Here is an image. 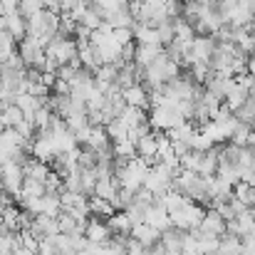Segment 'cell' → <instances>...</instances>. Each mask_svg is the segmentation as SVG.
Here are the masks:
<instances>
[{
  "mask_svg": "<svg viewBox=\"0 0 255 255\" xmlns=\"http://www.w3.org/2000/svg\"><path fill=\"white\" fill-rule=\"evenodd\" d=\"M30 233H32V236H35L37 241H45V238H52V236H57V233H60V223H57V218H47V216H35Z\"/></svg>",
  "mask_w": 255,
  "mask_h": 255,
  "instance_id": "cell-11",
  "label": "cell"
},
{
  "mask_svg": "<svg viewBox=\"0 0 255 255\" xmlns=\"http://www.w3.org/2000/svg\"><path fill=\"white\" fill-rule=\"evenodd\" d=\"M60 213H62V201H60V196L45 193V196H42V216H47V218H60Z\"/></svg>",
  "mask_w": 255,
  "mask_h": 255,
  "instance_id": "cell-28",
  "label": "cell"
},
{
  "mask_svg": "<svg viewBox=\"0 0 255 255\" xmlns=\"http://www.w3.org/2000/svg\"><path fill=\"white\" fill-rule=\"evenodd\" d=\"M129 2H141V0H129Z\"/></svg>",
  "mask_w": 255,
  "mask_h": 255,
  "instance_id": "cell-41",
  "label": "cell"
},
{
  "mask_svg": "<svg viewBox=\"0 0 255 255\" xmlns=\"http://www.w3.org/2000/svg\"><path fill=\"white\" fill-rule=\"evenodd\" d=\"M17 241V233H7V231H0V253H12V246Z\"/></svg>",
  "mask_w": 255,
  "mask_h": 255,
  "instance_id": "cell-35",
  "label": "cell"
},
{
  "mask_svg": "<svg viewBox=\"0 0 255 255\" xmlns=\"http://www.w3.org/2000/svg\"><path fill=\"white\" fill-rule=\"evenodd\" d=\"M213 149V139L206 134V131H196L193 141H191V151H198V154H206Z\"/></svg>",
  "mask_w": 255,
  "mask_h": 255,
  "instance_id": "cell-31",
  "label": "cell"
},
{
  "mask_svg": "<svg viewBox=\"0 0 255 255\" xmlns=\"http://www.w3.org/2000/svg\"><path fill=\"white\" fill-rule=\"evenodd\" d=\"M40 10H45V0H22V2L17 5V12H20L22 17H32V15H37Z\"/></svg>",
  "mask_w": 255,
  "mask_h": 255,
  "instance_id": "cell-33",
  "label": "cell"
},
{
  "mask_svg": "<svg viewBox=\"0 0 255 255\" xmlns=\"http://www.w3.org/2000/svg\"><path fill=\"white\" fill-rule=\"evenodd\" d=\"M89 211H92V218H112L117 211H114V206L109 203V201H104V198H99V196H89Z\"/></svg>",
  "mask_w": 255,
  "mask_h": 255,
  "instance_id": "cell-23",
  "label": "cell"
},
{
  "mask_svg": "<svg viewBox=\"0 0 255 255\" xmlns=\"http://www.w3.org/2000/svg\"><path fill=\"white\" fill-rule=\"evenodd\" d=\"M112 35H114V40H117L122 47L129 45V42H134V32H131V27H117Z\"/></svg>",
  "mask_w": 255,
  "mask_h": 255,
  "instance_id": "cell-36",
  "label": "cell"
},
{
  "mask_svg": "<svg viewBox=\"0 0 255 255\" xmlns=\"http://www.w3.org/2000/svg\"><path fill=\"white\" fill-rule=\"evenodd\" d=\"M107 134H109V139L117 144V141H124V139H129V127L122 122V119H112L107 127Z\"/></svg>",
  "mask_w": 255,
  "mask_h": 255,
  "instance_id": "cell-29",
  "label": "cell"
},
{
  "mask_svg": "<svg viewBox=\"0 0 255 255\" xmlns=\"http://www.w3.org/2000/svg\"><path fill=\"white\" fill-rule=\"evenodd\" d=\"M181 255H203V251H201V246H198V241H196V236H193V233H186V236H183V248H181Z\"/></svg>",
  "mask_w": 255,
  "mask_h": 255,
  "instance_id": "cell-34",
  "label": "cell"
},
{
  "mask_svg": "<svg viewBox=\"0 0 255 255\" xmlns=\"http://www.w3.org/2000/svg\"><path fill=\"white\" fill-rule=\"evenodd\" d=\"M127 255H146V248H144L139 241L127 238Z\"/></svg>",
  "mask_w": 255,
  "mask_h": 255,
  "instance_id": "cell-37",
  "label": "cell"
},
{
  "mask_svg": "<svg viewBox=\"0 0 255 255\" xmlns=\"http://www.w3.org/2000/svg\"><path fill=\"white\" fill-rule=\"evenodd\" d=\"M129 129H134V127H141V124H149V117H146V112L144 109H136V107H127L124 112H122V117H119Z\"/></svg>",
  "mask_w": 255,
  "mask_h": 255,
  "instance_id": "cell-24",
  "label": "cell"
},
{
  "mask_svg": "<svg viewBox=\"0 0 255 255\" xmlns=\"http://www.w3.org/2000/svg\"><path fill=\"white\" fill-rule=\"evenodd\" d=\"M22 171H25V178H32V181H40V183H45L47 176L52 173L50 164H45V161H40V159H35V156H30V159L22 164Z\"/></svg>",
  "mask_w": 255,
  "mask_h": 255,
  "instance_id": "cell-15",
  "label": "cell"
},
{
  "mask_svg": "<svg viewBox=\"0 0 255 255\" xmlns=\"http://www.w3.org/2000/svg\"><path fill=\"white\" fill-rule=\"evenodd\" d=\"M201 231H203V233H211V236H216V238H223V236L228 233V223L223 221V216H221L216 208H208L206 216H203V221H201Z\"/></svg>",
  "mask_w": 255,
  "mask_h": 255,
  "instance_id": "cell-9",
  "label": "cell"
},
{
  "mask_svg": "<svg viewBox=\"0 0 255 255\" xmlns=\"http://www.w3.org/2000/svg\"><path fill=\"white\" fill-rule=\"evenodd\" d=\"M169 216H171L173 228H178V231H183V233H191V231L201 228V221H203L206 211H203V206L188 201L186 206H181L178 211H173V213H169Z\"/></svg>",
  "mask_w": 255,
  "mask_h": 255,
  "instance_id": "cell-4",
  "label": "cell"
},
{
  "mask_svg": "<svg viewBox=\"0 0 255 255\" xmlns=\"http://www.w3.org/2000/svg\"><path fill=\"white\" fill-rule=\"evenodd\" d=\"M45 55H47V60H52V62H57L60 67H65V65H70L75 57H80L77 40L57 35V37H52V40L47 42V47H45Z\"/></svg>",
  "mask_w": 255,
  "mask_h": 255,
  "instance_id": "cell-3",
  "label": "cell"
},
{
  "mask_svg": "<svg viewBox=\"0 0 255 255\" xmlns=\"http://www.w3.org/2000/svg\"><path fill=\"white\" fill-rule=\"evenodd\" d=\"M122 99H124L127 107H136V109H144V112H146V107H151L146 85H134V87H129V89H124L122 92Z\"/></svg>",
  "mask_w": 255,
  "mask_h": 255,
  "instance_id": "cell-13",
  "label": "cell"
},
{
  "mask_svg": "<svg viewBox=\"0 0 255 255\" xmlns=\"http://www.w3.org/2000/svg\"><path fill=\"white\" fill-rule=\"evenodd\" d=\"M0 181H2V164H0Z\"/></svg>",
  "mask_w": 255,
  "mask_h": 255,
  "instance_id": "cell-40",
  "label": "cell"
},
{
  "mask_svg": "<svg viewBox=\"0 0 255 255\" xmlns=\"http://www.w3.org/2000/svg\"><path fill=\"white\" fill-rule=\"evenodd\" d=\"M30 154L45 164H50L55 156H57V149H55V141H52V134L50 131H37L32 144H30Z\"/></svg>",
  "mask_w": 255,
  "mask_h": 255,
  "instance_id": "cell-6",
  "label": "cell"
},
{
  "mask_svg": "<svg viewBox=\"0 0 255 255\" xmlns=\"http://www.w3.org/2000/svg\"><path fill=\"white\" fill-rule=\"evenodd\" d=\"M15 104H17V107L22 109L25 119H27V122H32L35 112H37L40 107H45V104H47V99H37V97H32V94H17Z\"/></svg>",
  "mask_w": 255,
  "mask_h": 255,
  "instance_id": "cell-20",
  "label": "cell"
},
{
  "mask_svg": "<svg viewBox=\"0 0 255 255\" xmlns=\"http://www.w3.org/2000/svg\"><path fill=\"white\" fill-rule=\"evenodd\" d=\"M183 231H178V228H169V231H164L161 233V246H164V251L166 255H181V248H183Z\"/></svg>",
  "mask_w": 255,
  "mask_h": 255,
  "instance_id": "cell-17",
  "label": "cell"
},
{
  "mask_svg": "<svg viewBox=\"0 0 255 255\" xmlns=\"http://www.w3.org/2000/svg\"><path fill=\"white\" fill-rule=\"evenodd\" d=\"M112 151H114V156H117V159H124V161H131V159H136V144H134L131 139L117 141V144L112 146Z\"/></svg>",
  "mask_w": 255,
  "mask_h": 255,
  "instance_id": "cell-30",
  "label": "cell"
},
{
  "mask_svg": "<svg viewBox=\"0 0 255 255\" xmlns=\"http://www.w3.org/2000/svg\"><path fill=\"white\" fill-rule=\"evenodd\" d=\"M149 164L144 161V159H131V161H127V166L117 173V178H119V186L122 188H127V191H131V193H136V191H141L144 188V181H146V176H149Z\"/></svg>",
  "mask_w": 255,
  "mask_h": 255,
  "instance_id": "cell-2",
  "label": "cell"
},
{
  "mask_svg": "<svg viewBox=\"0 0 255 255\" xmlns=\"http://www.w3.org/2000/svg\"><path fill=\"white\" fill-rule=\"evenodd\" d=\"M5 30L20 42L27 37V17H22L20 12H10L5 15Z\"/></svg>",
  "mask_w": 255,
  "mask_h": 255,
  "instance_id": "cell-18",
  "label": "cell"
},
{
  "mask_svg": "<svg viewBox=\"0 0 255 255\" xmlns=\"http://www.w3.org/2000/svg\"><path fill=\"white\" fill-rule=\"evenodd\" d=\"M248 97H251V92H248L246 87H241L238 82H236V85H233V89L228 92V97H226L223 102H226V107H228V109L236 114V112H238V109H241V107L248 102Z\"/></svg>",
  "mask_w": 255,
  "mask_h": 255,
  "instance_id": "cell-22",
  "label": "cell"
},
{
  "mask_svg": "<svg viewBox=\"0 0 255 255\" xmlns=\"http://www.w3.org/2000/svg\"><path fill=\"white\" fill-rule=\"evenodd\" d=\"M236 85V80H231V77H218V75H213L208 82H206V89L211 92V94H216L218 99H226L228 97V92L233 89Z\"/></svg>",
  "mask_w": 255,
  "mask_h": 255,
  "instance_id": "cell-21",
  "label": "cell"
},
{
  "mask_svg": "<svg viewBox=\"0 0 255 255\" xmlns=\"http://www.w3.org/2000/svg\"><path fill=\"white\" fill-rule=\"evenodd\" d=\"M218 255H243V241H241L238 236H231V233H226V236L221 238Z\"/></svg>",
  "mask_w": 255,
  "mask_h": 255,
  "instance_id": "cell-25",
  "label": "cell"
},
{
  "mask_svg": "<svg viewBox=\"0 0 255 255\" xmlns=\"http://www.w3.org/2000/svg\"><path fill=\"white\" fill-rule=\"evenodd\" d=\"M85 238L94 246H107L114 238V233H112L109 223H104L102 218H89L85 226Z\"/></svg>",
  "mask_w": 255,
  "mask_h": 255,
  "instance_id": "cell-8",
  "label": "cell"
},
{
  "mask_svg": "<svg viewBox=\"0 0 255 255\" xmlns=\"http://www.w3.org/2000/svg\"><path fill=\"white\" fill-rule=\"evenodd\" d=\"M60 20H62V15H57V12H52V10L45 7L37 15L27 17V35L37 37L47 47V42L52 37H57V32H60Z\"/></svg>",
  "mask_w": 255,
  "mask_h": 255,
  "instance_id": "cell-1",
  "label": "cell"
},
{
  "mask_svg": "<svg viewBox=\"0 0 255 255\" xmlns=\"http://www.w3.org/2000/svg\"><path fill=\"white\" fill-rule=\"evenodd\" d=\"M107 223H109V228H112V233H114V236H122V238H129V236H131L134 221L127 216V211H117Z\"/></svg>",
  "mask_w": 255,
  "mask_h": 255,
  "instance_id": "cell-19",
  "label": "cell"
},
{
  "mask_svg": "<svg viewBox=\"0 0 255 255\" xmlns=\"http://www.w3.org/2000/svg\"><path fill=\"white\" fill-rule=\"evenodd\" d=\"M161 2H166V5H171V2H183V0H161Z\"/></svg>",
  "mask_w": 255,
  "mask_h": 255,
  "instance_id": "cell-39",
  "label": "cell"
},
{
  "mask_svg": "<svg viewBox=\"0 0 255 255\" xmlns=\"http://www.w3.org/2000/svg\"><path fill=\"white\" fill-rule=\"evenodd\" d=\"M129 238L139 241V243L149 251V248H154V246L161 241V231L151 228L149 223H134V228H131V236H129Z\"/></svg>",
  "mask_w": 255,
  "mask_h": 255,
  "instance_id": "cell-12",
  "label": "cell"
},
{
  "mask_svg": "<svg viewBox=\"0 0 255 255\" xmlns=\"http://www.w3.org/2000/svg\"><path fill=\"white\" fill-rule=\"evenodd\" d=\"M156 154H159V136H156V131H151V134H146V136H141L136 141V156L144 159L149 166L156 161Z\"/></svg>",
  "mask_w": 255,
  "mask_h": 255,
  "instance_id": "cell-10",
  "label": "cell"
},
{
  "mask_svg": "<svg viewBox=\"0 0 255 255\" xmlns=\"http://www.w3.org/2000/svg\"><path fill=\"white\" fill-rule=\"evenodd\" d=\"M22 183H25V171H22V164L17 161H7L2 164V191L12 198H20V191H22Z\"/></svg>",
  "mask_w": 255,
  "mask_h": 255,
  "instance_id": "cell-5",
  "label": "cell"
},
{
  "mask_svg": "<svg viewBox=\"0 0 255 255\" xmlns=\"http://www.w3.org/2000/svg\"><path fill=\"white\" fill-rule=\"evenodd\" d=\"M0 255H12V253H0Z\"/></svg>",
  "mask_w": 255,
  "mask_h": 255,
  "instance_id": "cell-42",
  "label": "cell"
},
{
  "mask_svg": "<svg viewBox=\"0 0 255 255\" xmlns=\"http://www.w3.org/2000/svg\"><path fill=\"white\" fill-rule=\"evenodd\" d=\"M112 139H109V134H107V129L104 127H92L89 129V136H87L85 146L87 149H92L94 154H104V151H112Z\"/></svg>",
  "mask_w": 255,
  "mask_h": 255,
  "instance_id": "cell-14",
  "label": "cell"
},
{
  "mask_svg": "<svg viewBox=\"0 0 255 255\" xmlns=\"http://www.w3.org/2000/svg\"><path fill=\"white\" fill-rule=\"evenodd\" d=\"M164 52V47H154V45H139L136 42V55H134V65L146 70L149 65L156 62V57Z\"/></svg>",
  "mask_w": 255,
  "mask_h": 255,
  "instance_id": "cell-16",
  "label": "cell"
},
{
  "mask_svg": "<svg viewBox=\"0 0 255 255\" xmlns=\"http://www.w3.org/2000/svg\"><path fill=\"white\" fill-rule=\"evenodd\" d=\"M233 198H238L248 208H255V188L251 183H246V181H241V183L233 186Z\"/></svg>",
  "mask_w": 255,
  "mask_h": 255,
  "instance_id": "cell-26",
  "label": "cell"
},
{
  "mask_svg": "<svg viewBox=\"0 0 255 255\" xmlns=\"http://www.w3.org/2000/svg\"><path fill=\"white\" fill-rule=\"evenodd\" d=\"M255 127L251 124H238V129L233 131V139H231V144H236V146H248V141H251V134H253Z\"/></svg>",
  "mask_w": 255,
  "mask_h": 255,
  "instance_id": "cell-32",
  "label": "cell"
},
{
  "mask_svg": "<svg viewBox=\"0 0 255 255\" xmlns=\"http://www.w3.org/2000/svg\"><path fill=\"white\" fill-rule=\"evenodd\" d=\"M144 223H149L151 228H156V231H169V228H173V223H171V216L169 211H166V206L156 198L149 208H146V216H144Z\"/></svg>",
  "mask_w": 255,
  "mask_h": 255,
  "instance_id": "cell-7",
  "label": "cell"
},
{
  "mask_svg": "<svg viewBox=\"0 0 255 255\" xmlns=\"http://www.w3.org/2000/svg\"><path fill=\"white\" fill-rule=\"evenodd\" d=\"M80 255H104V246H94V243H87V248Z\"/></svg>",
  "mask_w": 255,
  "mask_h": 255,
  "instance_id": "cell-38",
  "label": "cell"
},
{
  "mask_svg": "<svg viewBox=\"0 0 255 255\" xmlns=\"http://www.w3.org/2000/svg\"><path fill=\"white\" fill-rule=\"evenodd\" d=\"M47 191H45V183L40 181H32V178H25L22 183V191H20V201H30V198H42Z\"/></svg>",
  "mask_w": 255,
  "mask_h": 255,
  "instance_id": "cell-27",
  "label": "cell"
}]
</instances>
